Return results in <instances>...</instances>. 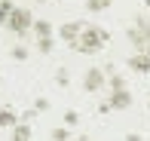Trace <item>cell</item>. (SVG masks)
<instances>
[{
  "label": "cell",
  "mask_w": 150,
  "mask_h": 141,
  "mask_svg": "<svg viewBox=\"0 0 150 141\" xmlns=\"http://www.w3.org/2000/svg\"><path fill=\"white\" fill-rule=\"evenodd\" d=\"M144 6H150V0H144Z\"/></svg>",
  "instance_id": "24"
},
{
  "label": "cell",
  "mask_w": 150,
  "mask_h": 141,
  "mask_svg": "<svg viewBox=\"0 0 150 141\" xmlns=\"http://www.w3.org/2000/svg\"><path fill=\"white\" fill-rule=\"evenodd\" d=\"M52 46H55V37H46V40H37V49L43 52V55H49Z\"/></svg>",
  "instance_id": "15"
},
{
  "label": "cell",
  "mask_w": 150,
  "mask_h": 141,
  "mask_svg": "<svg viewBox=\"0 0 150 141\" xmlns=\"http://www.w3.org/2000/svg\"><path fill=\"white\" fill-rule=\"evenodd\" d=\"M126 141H144V138H141L138 132H129V135H126Z\"/></svg>",
  "instance_id": "21"
},
{
  "label": "cell",
  "mask_w": 150,
  "mask_h": 141,
  "mask_svg": "<svg viewBox=\"0 0 150 141\" xmlns=\"http://www.w3.org/2000/svg\"><path fill=\"white\" fill-rule=\"evenodd\" d=\"M34 37L37 40H46V37H52V22L49 18H34Z\"/></svg>",
  "instance_id": "9"
},
{
  "label": "cell",
  "mask_w": 150,
  "mask_h": 141,
  "mask_svg": "<svg viewBox=\"0 0 150 141\" xmlns=\"http://www.w3.org/2000/svg\"><path fill=\"white\" fill-rule=\"evenodd\" d=\"M77 141H92V138H86V135H77Z\"/></svg>",
  "instance_id": "22"
},
{
  "label": "cell",
  "mask_w": 150,
  "mask_h": 141,
  "mask_svg": "<svg viewBox=\"0 0 150 141\" xmlns=\"http://www.w3.org/2000/svg\"><path fill=\"white\" fill-rule=\"evenodd\" d=\"M3 28L9 31V34H16V37H25V34L34 28V16H31V9H25V6H16V9L9 12V18L3 22Z\"/></svg>",
  "instance_id": "3"
},
{
  "label": "cell",
  "mask_w": 150,
  "mask_h": 141,
  "mask_svg": "<svg viewBox=\"0 0 150 141\" xmlns=\"http://www.w3.org/2000/svg\"><path fill=\"white\" fill-rule=\"evenodd\" d=\"M107 43H110V34H107L101 25H83L80 37L71 43V49L74 52H86V55H95V52H101Z\"/></svg>",
  "instance_id": "1"
},
{
  "label": "cell",
  "mask_w": 150,
  "mask_h": 141,
  "mask_svg": "<svg viewBox=\"0 0 150 141\" xmlns=\"http://www.w3.org/2000/svg\"><path fill=\"white\" fill-rule=\"evenodd\" d=\"M147 107H150V92H147Z\"/></svg>",
  "instance_id": "23"
},
{
  "label": "cell",
  "mask_w": 150,
  "mask_h": 141,
  "mask_svg": "<svg viewBox=\"0 0 150 141\" xmlns=\"http://www.w3.org/2000/svg\"><path fill=\"white\" fill-rule=\"evenodd\" d=\"M34 111H37V113L49 111V98H37V101H34Z\"/></svg>",
  "instance_id": "19"
},
{
  "label": "cell",
  "mask_w": 150,
  "mask_h": 141,
  "mask_svg": "<svg viewBox=\"0 0 150 141\" xmlns=\"http://www.w3.org/2000/svg\"><path fill=\"white\" fill-rule=\"evenodd\" d=\"M107 86H110V92L126 89V77H120V74H110V77H107Z\"/></svg>",
  "instance_id": "12"
},
{
  "label": "cell",
  "mask_w": 150,
  "mask_h": 141,
  "mask_svg": "<svg viewBox=\"0 0 150 141\" xmlns=\"http://www.w3.org/2000/svg\"><path fill=\"white\" fill-rule=\"evenodd\" d=\"M9 55L16 58V62H25V58H28V49H25L22 43H16V46H12V49H9Z\"/></svg>",
  "instance_id": "16"
},
{
  "label": "cell",
  "mask_w": 150,
  "mask_h": 141,
  "mask_svg": "<svg viewBox=\"0 0 150 141\" xmlns=\"http://www.w3.org/2000/svg\"><path fill=\"white\" fill-rule=\"evenodd\" d=\"M12 9H16V3H12V0H0V25L9 18V12H12Z\"/></svg>",
  "instance_id": "13"
},
{
  "label": "cell",
  "mask_w": 150,
  "mask_h": 141,
  "mask_svg": "<svg viewBox=\"0 0 150 141\" xmlns=\"http://www.w3.org/2000/svg\"><path fill=\"white\" fill-rule=\"evenodd\" d=\"M80 123V113L77 111H64V126H77Z\"/></svg>",
  "instance_id": "18"
},
{
  "label": "cell",
  "mask_w": 150,
  "mask_h": 141,
  "mask_svg": "<svg viewBox=\"0 0 150 141\" xmlns=\"http://www.w3.org/2000/svg\"><path fill=\"white\" fill-rule=\"evenodd\" d=\"M40 3H43V0H40Z\"/></svg>",
  "instance_id": "25"
},
{
  "label": "cell",
  "mask_w": 150,
  "mask_h": 141,
  "mask_svg": "<svg viewBox=\"0 0 150 141\" xmlns=\"http://www.w3.org/2000/svg\"><path fill=\"white\" fill-rule=\"evenodd\" d=\"M107 104H110V111H126V107H132V92H129V89L110 92V98H107Z\"/></svg>",
  "instance_id": "6"
},
{
  "label": "cell",
  "mask_w": 150,
  "mask_h": 141,
  "mask_svg": "<svg viewBox=\"0 0 150 141\" xmlns=\"http://www.w3.org/2000/svg\"><path fill=\"white\" fill-rule=\"evenodd\" d=\"M34 117H37V111L31 107V111H25V113H22V123H28V120H34Z\"/></svg>",
  "instance_id": "20"
},
{
  "label": "cell",
  "mask_w": 150,
  "mask_h": 141,
  "mask_svg": "<svg viewBox=\"0 0 150 141\" xmlns=\"http://www.w3.org/2000/svg\"><path fill=\"white\" fill-rule=\"evenodd\" d=\"M52 141H71V132H67V126H58V129H52Z\"/></svg>",
  "instance_id": "14"
},
{
  "label": "cell",
  "mask_w": 150,
  "mask_h": 141,
  "mask_svg": "<svg viewBox=\"0 0 150 141\" xmlns=\"http://www.w3.org/2000/svg\"><path fill=\"white\" fill-rule=\"evenodd\" d=\"M34 135H31V126L28 123H18L16 129H12V135H9V141H31Z\"/></svg>",
  "instance_id": "10"
},
{
  "label": "cell",
  "mask_w": 150,
  "mask_h": 141,
  "mask_svg": "<svg viewBox=\"0 0 150 141\" xmlns=\"http://www.w3.org/2000/svg\"><path fill=\"white\" fill-rule=\"evenodd\" d=\"M110 6H113V0H86V9L89 12H104Z\"/></svg>",
  "instance_id": "11"
},
{
  "label": "cell",
  "mask_w": 150,
  "mask_h": 141,
  "mask_svg": "<svg viewBox=\"0 0 150 141\" xmlns=\"http://www.w3.org/2000/svg\"><path fill=\"white\" fill-rule=\"evenodd\" d=\"M129 68L135 74H150V52H132L129 55Z\"/></svg>",
  "instance_id": "7"
},
{
  "label": "cell",
  "mask_w": 150,
  "mask_h": 141,
  "mask_svg": "<svg viewBox=\"0 0 150 141\" xmlns=\"http://www.w3.org/2000/svg\"><path fill=\"white\" fill-rule=\"evenodd\" d=\"M101 86H107V77H104L101 68H89V71L83 74V89L86 92H98Z\"/></svg>",
  "instance_id": "4"
},
{
  "label": "cell",
  "mask_w": 150,
  "mask_h": 141,
  "mask_svg": "<svg viewBox=\"0 0 150 141\" xmlns=\"http://www.w3.org/2000/svg\"><path fill=\"white\" fill-rule=\"evenodd\" d=\"M55 83L61 86V89H64V86L71 83V74H67V68H58V71H55Z\"/></svg>",
  "instance_id": "17"
},
{
  "label": "cell",
  "mask_w": 150,
  "mask_h": 141,
  "mask_svg": "<svg viewBox=\"0 0 150 141\" xmlns=\"http://www.w3.org/2000/svg\"><path fill=\"white\" fill-rule=\"evenodd\" d=\"M126 37H129V43L135 46V52H150V18L135 16V22L129 25Z\"/></svg>",
  "instance_id": "2"
},
{
  "label": "cell",
  "mask_w": 150,
  "mask_h": 141,
  "mask_svg": "<svg viewBox=\"0 0 150 141\" xmlns=\"http://www.w3.org/2000/svg\"><path fill=\"white\" fill-rule=\"evenodd\" d=\"M83 25H86V22H80V18H74V22H64V25H61V28H58V37L64 40L67 46H71L74 40L80 37V31H83Z\"/></svg>",
  "instance_id": "5"
},
{
  "label": "cell",
  "mask_w": 150,
  "mask_h": 141,
  "mask_svg": "<svg viewBox=\"0 0 150 141\" xmlns=\"http://www.w3.org/2000/svg\"><path fill=\"white\" fill-rule=\"evenodd\" d=\"M16 126H18V113H16V107L3 104V107H0V129H16Z\"/></svg>",
  "instance_id": "8"
}]
</instances>
